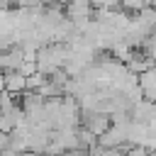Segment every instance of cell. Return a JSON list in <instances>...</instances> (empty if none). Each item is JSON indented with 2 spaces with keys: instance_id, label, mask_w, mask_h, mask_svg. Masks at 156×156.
I'll return each mask as SVG.
<instances>
[{
  "instance_id": "cell-1",
  "label": "cell",
  "mask_w": 156,
  "mask_h": 156,
  "mask_svg": "<svg viewBox=\"0 0 156 156\" xmlns=\"http://www.w3.org/2000/svg\"><path fill=\"white\" fill-rule=\"evenodd\" d=\"M0 85H2V78H0Z\"/></svg>"
}]
</instances>
